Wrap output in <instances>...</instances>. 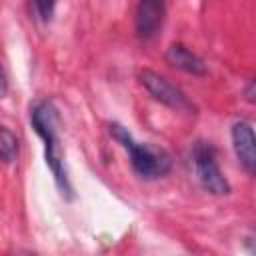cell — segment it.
I'll return each instance as SVG.
<instances>
[{
	"mask_svg": "<svg viewBox=\"0 0 256 256\" xmlns=\"http://www.w3.org/2000/svg\"><path fill=\"white\" fill-rule=\"evenodd\" d=\"M242 96H244V100H246V102L256 104V78H254V80H250V82L244 86Z\"/></svg>",
	"mask_w": 256,
	"mask_h": 256,
	"instance_id": "cell-10",
	"label": "cell"
},
{
	"mask_svg": "<svg viewBox=\"0 0 256 256\" xmlns=\"http://www.w3.org/2000/svg\"><path fill=\"white\" fill-rule=\"evenodd\" d=\"M108 132L128 152L130 166H132V170L140 178H144V180H158V178H164L170 172L172 160H170L166 150H162L158 146H152V144L136 142L132 138V134L128 132V128H124L118 122H110L108 124Z\"/></svg>",
	"mask_w": 256,
	"mask_h": 256,
	"instance_id": "cell-2",
	"label": "cell"
},
{
	"mask_svg": "<svg viewBox=\"0 0 256 256\" xmlns=\"http://www.w3.org/2000/svg\"><path fill=\"white\" fill-rule=\"evenodd\" d=\"M30 124L34 128V132L44 142L46 166L52 170L54 182H56L60 194L66 200H72V186L68 180V172L64 166V152H62L60 138H58V110H56L54 102H50V100L36 102L30 110Z\"/></svg>",
	"mask_w": 256,
	"mask_h": 256,
	"instance_id": "cell-1",
	"label": "cell"
},
{
	"mask_svg": "<svg viewBox=\"0 0 256 256\" xmlns=\"http://www.w3.org/2000/svg\"><path fill=\"white\" fill-rule=\"evenodd\" d=\"M6 90H8V78H6V70L2 72V96H6Z\"/></svg>",
	"mask_w": 256,
	"mask_h": 256,
	"instance_id": "cell-12",
	"label": "cell"
},
{
	"mask_svg": "<svg viewBox=\"0 0 256 256\" xmlns=\"http://www.w3.org/2000/svg\"><path fill=\"white\" fill-rule=\"evenodd\" d=\"M166 12V0H138L136 6V34L142 40H150L162 26Z\"/></svg>",
	"mask_w": 256,
	"mask_h": 256,
	"instance_id": "cell-6",
	"label": "cell"
},
{
	"mask_svg": "<svg viewBox=\"0 0 256 256\" xmlns=\"http://www.w3.org/2000/svg\"><path fill=\"white\" fill-rule=\"evenodd\" d=\"M192 166H194V174L198 184L214 196H226L232 192L230 182L226 180V176L222 174L216 156H214V148L208 142H196L192 148Z\"/></svg>",
	"mask_w": 256,
	"mask_h": 256,
	"instance_id": "cell-3",
	"label": "cell"
},
{
	"mask_svg": "<svg viewBox=\"0 0 256 256\" xmlns=\"http://www.w3.org/2000/svg\"><path fill=\"white\" fill-rule=\"evenodd\" d=\"M56 10V0H30V14L34 20L48 24L54 16Z\"/></svg>",
	"mask_w": 256,
	"mask_h": 256,
	"instance_id": "cell-9",
	"label": "cell"
},
{
	"mask_svg": "<svg viewBox=\"0 0 256 256\" xmlns=\"http://www.w3.org/2000/svg\"><path fill=\"white\" fill-rule=\"evenodd\" d=\"M0 156L6 164H12L18 158V138L8 126H2L0 130Z\"/></svg>",
	"mask_w": 256,
	"mask_h": 256,
	"instance_id": "cell-8",
	"label": "cell"
},
{
	"mask_svg": "<svg viewBox=\"0 0 256 256\" xmlns=\"http://www.w3.org/2000/svg\"><path fill=\"white\" fill-rule=\"evenodd\" d=\"M244 250L248 254H256V230H252L246 238H244Z\"/></svg>",
	"mask_w": 256,
	"mask_h": 256,
	"instance_id": "cell-11",
	"label": "cell"
},
{
	"mask_svg": "<svg viewBox=\"0 0 256 256\" xmlns=\"http://www.w3.org/2000/svg\"><path fill=\"white\" fill-rule=\"evenodd\" d=\"M138 82L160 104H164V106H168L172 110H180V112H192L194 110V106L188 100V96L178 86H174L170 80L160 76L158 72H154L150 68H144V70L138 72Z\"/></svg>",
	"mask_w": 256,
	"mask_h": 256,
	"instance_id": "cell-4",
	"label": "cell"
},
{
	"mask_svg": "<svg viewBox=\"0 0 256 256\" xmlns=\"http://www.w3.org/2000/svg\"><path fill=\"white\" fill-rule=\"evenodd\" d=\"M230 138H232V146L238 162L248 174L256 178V132L252 124L246 120L234 122L230 130Z\"/></svg>",
	"mask_w": 256,
	"mask_h": 256,
	"instance_id": "cell-5",
	"label": "cell"
},
{
	"mask_svg": "<svg viewBox=\"0 0 256 256\" xmlns=\"http://www.w3.org/2000/svg\"><path fill=\"white\" fill-rule=\"evenodd\" d=\"M164 60L176 68V70H182L186 74H192V76H206L208 74V66L206 62L196 54L192 52L188 46L180 44V42H174L168 46L166 54H164Z\"/></svg>",
	"mask_w": 256,
	"mask_h": 256,
	"instance_id": "cell-7",
	"label": "cell"
}]
</instances>
